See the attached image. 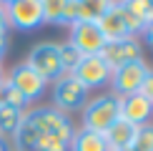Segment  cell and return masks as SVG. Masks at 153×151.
<instances>
[{
  "label": "cell",
  "instance_id": "obj_1",
  "mask_svg": "<svg viewBox=\"0 0 153 151\" xmlns=\"http://www.w3.org/2000/svg\"><path fill=\"white\" fill-rule=\"evenodd\" d=\"M80 111H83V126L80 129L105 136V131L120 118V98L113 91H105V93L93 96Z\"/></svg>",
  "mask_w": 153,
  "mask_h": 151
},
{
  "label": "cell",
  "instance_id": "obj_2",
  "mask_svg": "<svg viewBox=\"0 0 153 151\" xmlns=\"http://www.w3.org/2000/svg\"><path fill=\"white\" fill-rule=\"evenodd\" d=\"M88 96H91V91L73 73H60L53 81V108L65 116L71 111H80L88 103Z\"/></svg>",
  "mask_w": 153,
  "mask_h": 151
},
{
  "label": "cell",
  "instance_id": "obj_3",
  "mask_svg": "<svg viewBox=\"0 0 153 151\" xmlns=\"http://www.w3.org/2000/svg\"><path fill=\"white\" fill-rule=\"evenodd\" d=\"M25 66L30 71H35L45 83H53L55 78L63 73L60 68V58H58V43L55 40H40L28 50Z\"/></svg>",
  "mask_w": 153,
  "mask_h": 151
},
{
  "label": "cell",
  "instance_id": "obj_4",
  "mask_svg": "<svg viewBox=\"0 0 153 151\" xmlns=\"http://www.w3.org/2000/svg\"><path fill=\"white\" fill-rule=\"evenodd\" d=\"M28 116H30V121L38 126V131H40V134L53 136V138H60V141H65L68 146H71L75 129H73L71 118H68L65 113L55 111L53 106H40V108L28 111Z\"/></svg>",
  "mask_w": 153,
  "mask_h": 151
},
{
  "label": "cell",
  "instance_id": "obj_5",
  "mask_svg": "<svg viewBox=\"0 0 153 151\" xmlns=\"http://www.w3.org/2000/svg\"><path fill=\"white\" fill-rule=\"evenodd\" d=\"M148 71H151V68H148V63H146L143 58L141 61H131V63H126V66L116 68L113 76H111L113 93H116L118 98L138 93L141 86H143V81H146V76H148Z\"/></svg>",
  "mask_w": 153,
  "mask_h": 151
},
{
  "label": "cell",
  "instance_id": "obj_6",
  "mask_svg": "<svg viewBox=\"0 0 153 151\" xmlns=\"http://www.w3.org/2000/svg\"><path fill=\"white\" fill-rule=\"evenodd\" d=\"M8 10V23L15 30H35L43 25V0H8L5 3Z\"/></svg>",
  "mask_w": 153,
  "mask_h": 151
},
{
  "label": "cell",
  "instance_id": "obj_7",
  "mask_svg": "<svg viewBox=\"0 0 153 151\" xmlns=\"http://www.w3.org/2000/svg\"><path fill=\"white\" fill-rule=\"evenodd\" d=\"M68 43L83 55H98L105 46L98 23H73L68 28Z\"/></svg>",
  "mask_w": 153,
  "mask_h": 151
},
{
  "label": "cell",
  "instance_id": "obj_8",
  "mask_svg": "<svg viewBox=\"0 0 153 151\" xmlns=\"http://www.w3.org/2000/svg\"><path fill=\"white\" fill-rule=\"evenodd\" d=\"M73 76L88 88V91H95V88L111 86V76H113V71L103 63V58H100V55H83L80 63L75 66Z\"/></svg>",
  "mask_w": 153,
  "mask_h": 151
},
{
  "label": "cell",
  "instance_id": "obj_9",
  "mask_svg": "<svg viewBox=\"0 0 153 151\" xmlns=\"http://www.w3.org/2000/svg\"><path fill=\"white\" fill-rule=\"evenodd\" d=\"M98 55L103 58V63L111 71H116V68L126 66L131 61H141L143 58V46H141L138 38H126V40H118V43H105Z\"/></svg>",
  "mask_w": 153,
  "mask_h": 151
},
{
  "label": "cell",
  "instance_id": "obj_10",
  "mask_svg": "<svg viewBox=\"0 0 153 151\" xmlns=\"http://www.w3.org/2000/svg\"><path fill=\"white\" fill-rule=\"evenodd\" d=\"M8 81H10V86L15 88V91H20V93H23V98L28 101V103L38 101L43 93H45V88H48L45 81H43L35 71H30L25 63H20V66L13 68V71L8 73Z\"/></svg>",
  "mask_w": 153,
  "mask_h": 151
},
{
  "label": "cell",
  "instance_id": "obj_11",
  "mask_svg": "<svg viewBox=\"0 0 153 151\" xmlns=\"http://www.w3.org/2000/svg\"><path fill=\"white\" fill-rule=\"evenodd\" d=\"M98 28H100V33H103L105 43H118V40H126V38H136V35L131 33V28H128V23H126V18H123L120 3H116V0H111L108 10L100 15Z\"/></svg>",
  "mask_w": 153,
  "mask_h": 151
},
{
  "label": "cell",
  "instance_id": "obj_12",
  "mask_svg": "<svg viewBox=\"0 0 153 151\" xmlns=\"http://www.w3.org/2000/svg\"><path fill=\"white\" fill-rule=\"evenodd\" d=\"M120 118H126V121L133 123V126L151 123V118H153V103H148L141 93L123 96V98H120Z\"/></svg>",
  "mask_w": 153,
  "mask_h": 151
},
{
  "label": "cell",
  "instance_id": "obj_13",
  "mask_svg": "<svg viewBox=\"0 0 153 151\" xmlns=\"http://www.w3.org/2000/svg\"><path fill=\"white\" fill-rule=\"evenodd\" d=\"M136 131H138V126L128 123L126 118H118V121L105 131V136H103L105 144H108V151H128L133 146Z\"/></svg>",
  "mask_w": 153,
  "mask_h": 151
},
{
  "label": "cell",
  "instance_id": "obj_14",
  "mask_svg": "<svg viewBox=\"0 0 153 151\" xmlns=\"http://www.w3.org/2000/svg\"><path fill=\"white\" fill-rule=\"evenodd\" d=\"M38 138H40V131H38V126L30 121L28 111H25L23 121H20V126H18L15 136H13V146H15V151H35Z\"/></svg>",
  "mask_w": 153,
  "mask_h": 151
},
{
  "label": "cell",
  "instance_id": "obj_15",
  "mask_svg": "<svg viewBox=\"0 0 153 151\" xmlns=\"http://www.w3.org/2000/svg\"><path fill=\"white\" fill-rule=\"evenodd\" d=\"M68 151H108V144L100 134H93V131H85V129H75Z\"/></svg>",
  "mask_w": 153,
  "mask_h": 151
},
{
  "label": "cell",
  "instance_id": "obj_16",
  "mask_svg": "<svg viewBox=\"0 0 153 151\" xmlns=\"http://www.w3.org/2000/svg\"><path fill=\"white\" fill-rule=\"evenodd\" d=\"M111 0H78V18L75 23H98L108 10Z\"/></svg>",
  "mask_w": 153,
  "mask_h": 151
},
{
  "label": "cell",
  "instance_id": "obj_17",
  "mask_svg": "<svg viewBox=\"0 0 153 151\" xmlns=\"http://www.w3.org/2000/svg\"><path fill=\"white\" fill-rule=\"evenodd\" d=\"M23 113H25V111L10 108V106H0V138L13 141L18 126H20V121H23Z\"/></svg>",
  "mask_w": 153,
  "mask_h": 151
},
{
  "label": "cell",
  "instance_id": "obj_18",
  "mask_svg": "<svg viewBox=\"0 0 153 151\" xmlns=\"http://www.w3.org/2000/svg\"><path fill=\"white\" fill-rule=\"evenodd\" d=\"M58 58H60V68H63V73H73L75 71V66L80 63L83 58V53H78L71 43H58Z\"/></svg>",
  "mask_w": 153,
  "mask_h": 151
},
{
  "label": "cell",
  "instance_id": "obj_19",
  "mask_svg": "<svg viewBox=\"0 0 153 151\" xmlns=\"http://www.w3.org/2000/svg\"><path fill=\"white\" fill-rule=\"evenodd\" d=\"M131 149H133V151H153V121L138 126Z\"/></svg>",
  "mask_w": 153,
  "mask_h": 151
},
{
  "label": "cell",
  "instance_id": "obj_20",
  "mask_svg": "<svg viewBox=\"0 0 153 151\" xmlns=\"http://www.w3.org/2000/svg\"><path fill=\"white\" fill-rule=\"evenodd\" d=\"M63 0H43V25H60Z\"/></svg>",
  "mask_w": 153,
  "mask_h": 151
},
{
  "label": "cell",
  "instance_id": "obj_21",
  "mask_svg": "<svg viewBox=\"0 0 153 151\" xmlns=\"http://www.w3.org/2000/svg\"><path fill=\"white\" fill-rule=\"evenodd\" d=\"M35 151H68V144L60 141V138L40 134V138H38V144H35Z\"/></svg>",
  "mask_w": 153,
  "mask_h": 151
},
{
  "label": "cell",
  "instance_id": "obj_22",
  "mask_svg": "<svg viewBox=\"0 0 153 151\" xmlns=\"http://www.w3.org/2000/svg\"><path fill=\"white\" fill-rule=\"evenodd\" d=\"M78 18V0H63V18H60V25H71L75 23Z\"/></svg>",
  "mask_w": 153,
  "mask_h": 151
},
{
  "label": "cell",
  "instance_id": "obj_23",
  "mask_svg": "<svg viewBox=\"0 0 153 151\" xmlns=\"http://www.w3.org/2000/svg\"><path fill=\"white\" fill-rule=\"evenodd\" d=\"M138 93H141L148 103H153V71H148V76H146V81H143V86H141Z\"/></svg>",
  "mask_w": 153,
  "mask_h": 151
},
{
  "label": "cell",
  "instance_id": "obj_24",
  "mask_svg": "<svg viewBox=\"0 0 153 151\" xmlns=\"http://www.w3.org/2000/svg\"><path fill=\"white\" fill-rule=\"evenodd\" d=\"M10 23H8V10H5V3L0 0V38H8Z\"/></svg>",
  "mask_w": 153,
  "mask_h": 151
},
{
  "label": "cell",
  "instance_id": "obj_25",
  "mask_svg": "<svg viewBox=\"0 0 153 151\" xmlns=\"http://www.w3.org/2000/svg\"><path fill=\"white\" fill-rule=\"evenodd\" d=\"M141 35H143V40L148 43V46H151V50H153V23H148V25H146Z\"/></svg>",
  "mask_w": 153,
  "mask_h": 151
},
{
  "label": "cell",
  "instance_id": "obj_26",
  "mask_svg": "<svg viewBox=\"0 0 153 151\" xmlns=\"http://www.w3.org/2000/svg\"><path fill=\"white\" fill-rule=\"evenodd\" d=\"M8 50V38H0V63H3V55Z\"/></svg>",
  "mask_w": 153,
  "mask_h": 151
},
{
  "label": "cell",
  "instance_id": "obj_27",
  "mask_svg": "<svg viewBox=\"0 0 153 151\" xmlns=\"http://www.w3.org/2000/svg\"><path fill=\"white\" fill-rule=\"evenodd\" d=\"M5 78H8V71H5V68H3V63H0V86L5 83Z\"/></svg>",
  "mask_w": 153,
  "mask_h": 151
},
{
  "label": "cell",
  "instance_id": "obj_28",
  "mask_svg": "<svg viewBox=\"0 0 153 151\" xmlns=\"http://www.w3.org/2000/svg\"><path fill=\"white\" fill-rule=\"evenodd\" d=\"M0 151H10V144L5 141V138H0Z\"/></svg>",
  "mask_w": 153,
  "mask_h": 151
},
{
  "label": "cell",
  "instance_id": "obj_29",
  "mask_svg": "<svg viewBox=\"0 0 153 151\" xmlns=\"http://www.w3.org/2000/svg\"><path fill=\"white\" fill-rule=\"evenodd\" d=\"M128 151H133V149H128Z\"/></svg>",
  "mask_w": 153,
  "mask_h": 151
}]
</instances>
